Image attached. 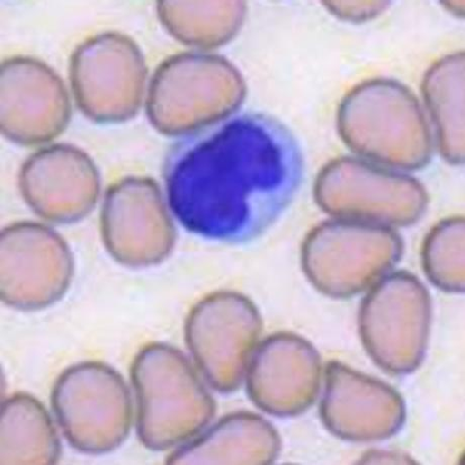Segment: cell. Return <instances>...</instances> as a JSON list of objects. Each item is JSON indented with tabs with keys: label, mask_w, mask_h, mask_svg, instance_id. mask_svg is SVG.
Segmentation results:
<instances>
[{
	"label": "cell",
	"mask_w": 465,
	"mask_h": 465,
	"mask_svg": "<svg viewBox=\"0 0 465 465\" xmlns=\"http://www.w3.org/2000/svg\"><path fill=\"white\" fill-rule=\"evenodd\" d=\"M163 175L169 207L186 230L244 243L272 228L296 198L303 157L282 123L247 113L183 136L170 148Z\"/></svg>",
	"instance_id": "1"
},
{
	"label": "cell",
	"mask_w": 465,
	"mask_h": 465,
	"mask_svg": "<svg viewBox=\"0 0 465 465\" xmlns=\"http://www.w3.org/2000/svg\"><path fill=\"white\" fill-rule=\"evenodd\" d=\"M338 130L355 153L400 169L430 161V128L416 95L391 79H372L349 92L338 110Z\"/></svg>",
	"instance_id": "2"
},
{
	"label": "cell",
	"mask_w": 465,
	"mask_h": 465,
	"mask_svg": "<svg viewBox=\"0 0 465 465\" xmlns=\"http://www.w3.org/2000/svg\"><path fill=\"white\" fill-rule=\"evenodd\" d=\"M245 80L216 54L183 52L161 64L147 95L148 119L166 136H185L226 120L246 96Z\"/></svg>",
	"instance_id": "3"
},
{
	"label": "cell",
	"mask_w": 465,
	"mask_h": 465,
	"mask_svg": "<svg viewBox=\"0 0 465 465\" xmlns=\"http://www.w3.org/2000/svg\"><path fill=\"white\" fill-rule=\"evenodd\" d=\"M138 402L137 428L147 449L163 451L207 426L216 402L178 349L163 343L143 348L131 368Z\"/></svg>",
	"instance_id": "4"
},
{
	"label": "cell",
	"mask_w": 465,
	"mask_h": 465,
	"mask_svg": "<svg viewBox=\"0 0 465 465\" xmlns=\"http://www.w3.org/2000/svg\"><path fill=\"white\" fill-rule=\"evenodd\" d=\"M401 252V239L389 227L336 219L309 232L302 247V266L319 292L345 299L386 276Z\"/></svg>",
	"instance_id": "5"
},
{
	"label": "cell",
	"mask_w": 465,
	"mask_h": 465,
	"mask_svg": "<svg viewBox=\"0 0 465 465\" xmlns=\"http://www.w3.org/2000/svg\"><path fill=\"white\" fill-rule=\"evenodd\" d=\"M431 319L425 285L406 272L387 274L362 302L359 324L365 351L384 371L414 372L424 360Z\"/></svg>",
	"instance_id": "6"
},
{
	"label": "cell",
	"mask_w": 465,
	"mask_h": 465,
	"mask_svg": "<svg viewBox=\"0 0 465 465\" xmlns=\"http://www.w3.org/2000/svg\"><path fill=\"white\" fill-rule=\"evenodd\" d=\"M51 400L62 431L80 452L113 451L129 435L130 391L109 365L89 361L71 366L55 382Z\"/></svg>",
	"instance_id": "7"
},
{
	"label": "cell",
	"mask_w": 465,
	"mask_h": 465,
	"mask_svg": "<svg viewBox=\"0 0 465 465\" xmlns=\"http://www.w3.org/2000/svg\"><path fill=\"white\" fill-rule=\"evenodd\" d=\"M314 195L319 207L336 219L384 227L412 225L428 203L424 186L414 178L351 157L321 170Z\"/></svg>",
	"instance_id": "8"
},
{
	"label": "cell",
	"mask_w": 465,
	"mask_h": 465,
	"mask_svg": "<svg viewBox=\"0 0 465 465\" xmlns=\"http://www.w3.org/2000/svg\"><path fill=\"white\" fill-rule=\"evenodd\" d=\"M148 70L135 41L119 32L93 35L70 59L71 88L78 109L100 124L126 122L144 98Z\"/></svg>",
	"instance_id": "9"
},
{
	"label": "cell",
	"mask_w": 465,
	"mask_h": 465,
	"mask_svg": "<svg viewBox=\"0 0 465 465\" xmlns=\"http://www.w3.org/2000/svg\"><path fill=\"white\" fill-rule=\"evenodd\" d=\"M262 331L261 314L247 297L221 291L202 299L185 321V341L212 388L232 392L242 384Z\"/></svg>",
	"instance_id": "10"
},
{
	"label": "cell",
	"mask_w": 465,
	"mask_h": 465,
	"mask_svg": "<svg viewBox=\"0 0 465 465\" xmlns=\"http://www.w3.org/2000/svg\"><path fill=\"white\" fill-rule=\"evenodd\" d=\"M74 273L70 248L57 232L17 222L0 234V298L5 305L35 311L58 302Z\"/></svg>",
	"instance_id": "11"
},
{
	"label": "cell",
	"mask_w": 465,
	"mask_h": 465,
	"mask_svg": "<svg viewBox=\"0 0 465 465\" xmlns=\"http://www.w3.org/2000/svg\"><path fill=\"white\" fill-rule=\"evenodd\" d=\"M101 232L107 252L134 268L157 265L173 252L176 230L158 183L127 176L107 189Z\"/></svg>",
	"instance_id": "12"
},
{
	"label": "cell",
	"mask_w": 465,
	"mask_h": 465,
	"mask_svg": "<svg viewBox=\"0 0 465 465\" xmlns=\"http://www.w3.org/2000/svg\"><path fill=\"white\" fill-rule=\"evenodd\" d=\"M71 118L64 80L45 62L14 56L0 67V130L15 144L35 146L56 139Z\"/></svg>",
	"instance_id": "13"
},
{
	"label": "cell",
	"mask_w": 465,
	"mask_h": 465,
	"mask_svg": "<svg viewBox=\"0 0 465 465\" xmlns=\"http://www.w3.org/2000/svg\"><path fill=\"white\" fill-rule=\"evenodd\" d=\"M23 199L44 220L71 223L84 219L100 198L101 177L82 149L56 144L35 152L22 165Z\"/></svg>",
	"instance_id": "14"
},
{
	"label": "cell",
	"mask_w": 465,
	"mask_h": 465,
	"mask_svg": "<svg viewBox=\"0 0 465 465\" xmlns=\"http://www.w3.org/2000/svg\"><path fill=\"white\" fill-rule=\"evenodd\" d=\"M320 413L331 433L351 442L387 440L406 420L404 400L395 389L339 361L327 365Z\"/></svg>",
	"instance_id": "15"
},
{
	"label": "cell",
	"mask_w": 465,
	"mask_h": 465,
	"mask_svg": "<svg viewBox=\"0 0 465 465\" xmlns=\"http://www.w3.org/2000/svg\"><path fill=\"white\" fill-rule=\"evenodd\" d=\"M246 374L249 398L259 409L277 417H294L315 401L322 363L306 339L282 332L257 346Z\"/></svg>",
	"instance_id": "16"
},
{
	"label": "cell",
	"mask_w": 465,
	"mask_h": 465,
	"mask_svg": "<svg viewBox=\"0 0 465 465\" xmlns=\"http://www.w3.org/2000/svg\"><path fill=\"white\" fill-rule=\"evenodd\" d=\"M282 441L262 417L238 412L220 420L210 430L167 459L168 464H261L279 458Z\"/></svg>",
	"instance_id": "17"
},
{
	"label": "cell",
	"mask_w": 465,
	"mask_h": 465,
	"mask_svg": "<svg viewBox=\"0 0 465 465\" xmlns=\"http://www.w3.org/2000/svg\"><path fill=\"white\" fill-rule=\"evenodd\" d=\"M61 447L47 410L28 393H15L2 408L0 463L45 464L58 462Z\"/></svg>",
	"instance_id": "18"
},
{
	"label": "cell",
	"mask_w": 465,
	"mask_h": 465,
	"mask_svg": "<svg viewBox=\"0 0 465 465\" xmlns=\"http://www.w3.org/2000/svg\"><path fill=\"white\" fill-rule=\"evenodd\" d=\"M463 52L446 56L427 71L422 91L435 124L438 146L451 164L464 161V87Z\"/></svg>",
	"instance_id": "19"
},
{
	"label": "cell",
	"mask_w": 465,
	"mask_h": 465,
	"mask_svg": "<svg viewBox=\"0 0 465 465\" xmlns=\"http://www.w3.org/2000/svg\"><path fill=\"white\" fill-rule=\"evenodd\" d=\"M244 2H178L157 4L161 24L176 40L189 46L212 49L227 44L243 25Z\"/></svg>",
	"instance_id": "20"
},
{
	"label": "cell",
	"mask_w": 465,
	"mask_h": 465,
	"mask_svg": "<svg viewBox=\"0 0 465 465\" xmlns=\"http://www.w3.org/2000/svg\"><path fill=\"white\" fill-rule=\"evenodd\" d=\"M464 225L460 217L442 221L429 232L422 248L428 279L445 292H460L465 289Z\"/></svg>",
	"instance_id": "21"
},
{
	"label": "cell",
	"mask_w": 465,
	"mask_h": 465,
	"mask_svg": "<svg viewBox=\"0 0 465 465\" xmlns=\"http://www.w3.org/2000/svg\"><path fill=\"white\" fill-rule=\"evenodd\" d=\"M325 4L328 5V10L331 13L341 17V19L351 21L371 19V17L380 15L387 5V3L379 2L360 3V5H356V3L341 2H328Z\"/></svg>",
	"instance_id": "22"
},
{
	"label": "cell",
	"mask_w": 465,
	"mask_h": 465,
	"mask_svg": "<svg viewBox=\"0 0 465 465\" xmlns=\"http://www.w3.org/2000/svg\"><path fill=\"white\" fill-rule=\"evenodd\" d=\"M362 463H415L410 456L399 452L373 450L366 453L362 458Z\"/></svg>",
	"instance_id": "23"
}]
</instances>
